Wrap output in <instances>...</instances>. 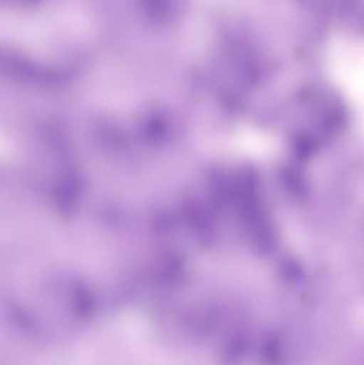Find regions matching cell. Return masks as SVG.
<instances>
[{
    "instance_id": "1",
    "label": "cell",
    "mask_w": 364,
    "mask_h": 365,
    "mask_svg": "<svg viewBox=\"0 0 364 365\" xmlns=\"http://www.w3.org/2000/svg\"><path fill=\"white\" fill-rule=\"evenodd\" d=\"M284 344L279 336L271 334L265 336L263 342L262 354L265 362L269 365L279 364L284 358Z\"/></svg>"
}]
</instances>
